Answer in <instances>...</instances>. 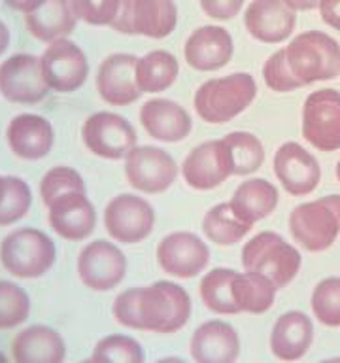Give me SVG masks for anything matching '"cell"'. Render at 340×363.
I'll return each mask as SVG.
<instances>
[{"label": "cell", "mask_w": 340, "mask_h": 363, "mask_svg": "<svg viewBox=\"0 0 340 363\" xmlns=\"http://www.w3.org/2000/svg\"><path fill=\"white\" fill-rule=\"evenodd\" d=\"M191 311V297L180 284L159 280L136 288V320L140 331L176 333L189 322Z\"/></svg>", "instance_id": "1"}, {"label": "cell", "mask_w": 340, "mask_h": 363, "mask_svg": "<svg viewBox=\"0 0 340 363\" xmlns=\"http://www.w3.org/2000/svg\"><path fill=\"white\" fill-rule=\"evenodd\" d=\"M257 96V84L251 74L234 72L206 79L198 85L193 106L198 118L210 125L229 123L246 112Z\"/></svg>", "instance_id": "2"}, {"label": "cell", "mask_w": 340, "mask_h": 363, "mask_svg": "<svg viewBox=\"0 0 340 363\" xmlns=\"http://www.w3.org/2000/svg\"><path fill=\"white\" fill-rule=\"evenodd\" d=\"M285 59L302 87L340 76V44L322 30L297 34L285 45Z\"/></svg>", "instance_id": "3"}, {"label": "cell", "mask_w": 340, "mask_h": 363, "mask_svg": "<svg viewBox=\"0 0 340 363\" xmlns=\"http://www.w3.org/2000/svg\"><path fill=\"white\" fill-rule=\"evenodd\" d=\"M244 271L259 272L271 280L276 289H283L293 282L302 265L300 252L282 235L263 231L249 238L242 248Z\"/></svg>", "instance_id": "4"}, {"label": "cell", "mask_w": 340, "mask_h": 363, "mask_svg": "<svg viewBox=\"0 0 340 363\" xmlns=\"http://www.w3.org/2000/svg\"><path fill=\"white\" fill-rule=\"evenodd\" d=\"M289 233L306 252H325L340 235V195L314 199L295 206L289 214Z\"/></svg>", "instance_id": "5"}, {"label": "cell", "mask_w": 340, "mask_h": 363, "mask_svg": "<svg viewBox=\"0 0 340 363\" xmlns=\"http://www.w3.org/2000/svg\"><path fill=\"white\" fill-rule=\"evenodd\" d=\"M0 259L17 278H38L55 263V244L44 231L17 229L2 240Z\"/></svg>", "instance_id": "6"}, {"label": "cell", "mask_w": 340, "mask_h": 363, "mask_svg": "<svg viewBox=\"0 0 340 363\" xmlns=\"http://www.w3.org/2000/svg\"><path fill=\"white\" fill-rule=\"evenodd\" d=\"M176 25L174 0H119L118 16L110 27L121 34L161 40L174 33Z\"/></svg>", "instance_id": "7"}, {"label": "cell", "mask_w": 340, "mask_h": 363, "mask_svg": "<svg viewBox=\"0 0 340 363\" xmlns=\"http://www.w3.org/2000/svg\"><path fill=\"white\" fill-rule=\"evenodd\" d=\"M302 136L319 152L340 150V91L317 89L306 96Z\"/></svg>", "instance_id": "8"}, {"label": "cell", "mask_w": 340, "mask_h": 363, "mask_svg": "<svg viewBox=\"0 0 340 363\" xmlns=\"http://www.w3.org/2000/svg\"><path fill=\"white\" fill-rule=\"evenodd\" d=\"M155 210L144 197L121 193L108 203L104 210V227L108 235L121 244H138L152 235Z\"/></svg>", "instance_id": "9"}, {"label": "cell", "mask_w": 340, "mask_h": 363, "mask_svg": "<svg viewBox=\"0 0 340 363\" xmlns=\"http://www.w3.org/2000/svg\"><path fill=\"white\" fill-rule=\"evenodd\" d=\"M125 176L138 191L157 195L174 184L178 164L163 147L136 146L125 157Z\"/></svg>", "instance_id": "10"}, {"label": "cell", "mask_w": 340, "mask_h": 363, "mask_svg": "<svg viewBox=\"0 0 340 363\" xmlns=\"http://www.w3.org/2000/svg\"><path fill=\"white\" fill-rule=\"evenodd\" d=\"M81 135L91 153L113 161L127 157L138 140L132 123L113 112H96L89 116Z\"/></svg>", "instance_id": "11"}, {"label": "cell", "mask_w": 340, "mask_h": 363, "mask_svg": "<svg viewBox=\"0 0 340 363\" xmlns=\"http://www.w3.org/2000/svg\"><path fill=\"white\" fill-rule=\"evenodd\" d=\"M42 74L47 87L57 93H72L85 84L89 76V62L78 44L61 38L51 42L40 57Z\"/></svg>", "instance_id": "12"}, {"label": "cell", "mask_w": 340, "mask_h": 363, "mask_svg": "<svg viewBox=\"0 0 340 363\" xmlns=\"http://www.w3.org/2000/svg\"><path fill=\"white\" fill-rule=\"evenodd\" d=\"M157 261L163 272L187 280L198 277L208 267L210 248L195 233L174 231L159 242Z\"/></svg>", "instance_id": "13"}, {"label": "cell", "mask_w": 340, "mask_h": 363, "mask_svg": "<svg viewBox=\"0 0 340 363\" xmlns=\"http://www.w3.org/2000/svg\"><path fill=\"white\" fill-rule=\"evenodd\" d=\"M78 274L87 288L110 291L123 282L127 274V257L113 242L93 240L79 252Z\"/></svg>", "instance_id": "14"}, {"label": "cell", "mask_w": 340, "mask_h": 363, "mask_svg": "<svg viewBox=\"0 0 340 363\" xmlns=\"http://www.w3.org/2000/svg\"><path fill=\"white\" fill-rule=\"evenodd\" d=\"M47 84L38 57L17 53L0 65V93L17 104H36L47 95Z\"/></svg>", "instance_id": "15"}, {"label": "cell", "mask_w": 340, "mask_h": 363, "mask_svg": "<svg viewBox=\"0 0 340 363\" xmlns=\"http://www.w3.org/2000/svg\"><path fill=\"white\" fill-rule=\"evenodd\" d=\"M274 174L289 195L305 197L322 182V167L314 153L297 142H283L274 153Z\"/></svg>", "instance_id": "16"}, {"label": "cell", "mask_w": 340, "mask_h": 363, "mask_svg": "<svg viewBox=\"0 0 340 363\" xmlns=\"http://www.w3.org/2000/svg\"><path fill=\"white\" fill-rule=\"evenodd\" d=\"M181 176L189 187L208 191L231 178V161L221 140H208L193 147L181 163Z\"/></svg>", "instance_id": "17"}, {"label": "cell", "mask_w": 340, "mask_h": 363, "mask_svg": "<svg viewBox=\"0 0 340 363\" xmlns=\"http://www.w3.org/2000/svg\"><path fill=\"white\" fill-rule=\"evenodd\" d=\"M244 25L251 38L263 44H282L297 27V11L283 0H251L244 11Z\"/></svg>", "instance_id": "18"}, {"label": "cell", "mask_w": 340, "mask_h": 363, "mask_svg": "<svg viewBox=\"0 0 340 363\" xmlns=\"http://www.w3.org/2000/svg\"><path fill=\"white\" fill-rule=\"evenodd\" d=\"M234 53L232 36L220 25H204L195 28L183 45L187 65L198 72H214L227 67Z\"/></svg>", "instance_id": "19"}, {"label": "cell", "mask_w": 340, "mask_h": 363, "mask_svg": "<svg viewBox=\"0 0 340 363\" xmlns=\"http://www.w3.org/2000/svg\"><path fill=\"white\" fill-rule=\"evenodd\" d=\"M136 61L132 53H112L98 67L96 89L108 104L129 106L140 99L142 91L136 84Z\"/></svg>", "instance_id": "20"}, {"label": "cell", "mask_w": 340, "mask_h": 363, "mask_svg": "<svg viewBox=\"0 0 340 363\" xmlns=\"http://www.w3.org/2000/svg\"><path fill=\"white\" fill-rule=\"evenodd\" d=\"M140 123L147 135L159 142L174 144L186 140L193 130V119L180 102L149 99L140 108Z\"/></svg>", "instance_id": "21"}, {"label": "cell", "mask_w": 340, "mask_h": 363, "mask_svg": "<svg viewBox=\"0 0 340 363\" xmlns=\"http://www.w3.org/2000/svg\"><path fill=\"white\" fill-rule=\"evenodd\" d=\"M189 350L195 363H237L240 337L231 323L208 320L195 329Z\"/></svg>", "instance_id": "22"}, {"label": "cell", "mask_w": 340, "mask_h": 363, "mask_svg": "<svg viewBox=\"0 0 340 363\" xmlns=\"http://www.w3.org/2000/svg\"><path fill=\"white\" fill-rule=\"evenodd\" d=\"M50 208V225L67 240H84L95 231L96 212L87 193H67L55 199Z\"/></svg>", "instance_id": "23"}, {"label": "cell", "mask_w": 340, "mask_h": 363, "mask_svg": "<svg viewBox=\"0 0 340 363\" xmlns=\"http://www.w3.org/2000/svg\"><path fill=\"white\" fill-rule=\"evenodd\" d=\"M314 342V323L300 311H288L278 318L271 331V350L280 362H299Z\"/></svg>", "instance_id": "24"}, {"label": "cell", "mask_w": 340, "mask_h": 363, "mask_svg": "<svg viewBox=\"0 0 340 363\" xmlns=\"http://www.w3.org/2000/svg\"><path fill=\"white\" fill-rule=\"evenodd\" d=\"M8 144L17 157L36 161L45 157L53 147L55 133L45 118L36 113H19L8 125Z\"/></svg>", "instance_id": "25"}, {"label": "cell", "mask_w": 340, "mask_h": 363, "mask_svg": "<svg viewBox=\"0 0 340 363\" xmlns=\"http://www.w3.org/2000/svg\"><path fill=\"white\" fill-rule=\"evenodd\" d=\"M11 352L16 363H62L67 356V345L55 329L30 325L17 333Z\"/></svg>", "instance_id": "26"}, {"label": "cell", "mask_w": 340, "mask_h": 363, "mask_svg": "<svg viewBox=\"0 0 340 363\" xmlns=\"http://www.w3.org/2000/svg\"><path fill=\"white\" fill-rule=\"evenodd\" d=\"M278 203H280V193L276 186L265 178H249L242 182L229 201L232 212L251 227L257 221L268 218L276 210Z\"/></svg>", "instance_id": "27"}, {"label": "cell", "mask_w": 340, "mask_h": 363, "mask_svg": "<svg viewBox=\"0 0 340 363\" xmlns=\"http://www.w3.org/2000/svg\"><path fill=\"white\" fill-rule=\"evenodd\" d=\"M78 16L74 11L72 0H45L38 10L25 17L28 33L40 42H55L67 38L76 28Z\"/></svg>", "instance_id": "28"}, {"label": "cell", "mask_w": 340, "mask_h": 363, "mask_svg": "<svg viewBox=\"0 0 340 363\" xmlns=\"http://www.w3.org/2000/svg\"><path fill=\"white\" fill-rule=\"evenodd\" d=\"M180 62L170 51L153 50L136 61V84L142 93H163L176 84Z\"/></svg>", "instance_id": "29"}, {"label": "cell", "mask_w": 340, "mask_h": 363, "mask_svg": "<svg viewBox=\"0 0 340 363\" xmlns=\"http://www.w3.org/2000/svg\"><path fill=\"white\" fill-rule=\"evenodd\" d=\"M276 286L259 272H234L232 278V299L238 312L263 314L274 305Z\"/></svg>", "instance_id": "30"}, {"label": "cell", "mask_w": 340, "mask_h": 363, "mask_svg": "<svg viewBox=\"0 0 340 363\" xmlns=\"http://www.w3.org/2000/svg\"><path fill=\"white\" fill-rule=\"evenodd\" d=\"M231 161L232 176L254 174L265 163V146L263 142L246 130H234L221 138Z\"/></svg>", "instance_id": "31"}, {"label": "cell", "mask_w": 340, "mask_h": 363, "mask_svg": "<svg viewBox=\"0 0 340 363\" xmlns=\"http://www.w3.org/2000/svg\"><path fill=\"white\" fill-rule=\"evenodd\" d=\"M203 231L210 242L217 244V246H234L246 238V235L251 231V225L244 223L232 212L231 204L220 203L204 214Z\"/></svg>", "instance_id": "32"}, {"label": "cell", "mask_w": 340, "mask_h": 363, "mask_svg": "<svg viewBox=\"0 0 340 363\" xmlns=\"http://www.w3.org/2000/svg\"><path fill=\"white\" fill-rule=\"evenodd\" d=\"M234 269L217 267L204 274L198 286L200 299L215 314H238L234 299H232V278Z\"/></svg>", "instance_id": "33"}, {"label": "cell", "mask_w": 340, "mask_h": 363, "mask_svg": "<svg viewBox=\"0 0 340 363\" xmlns=\"http://www.w3.org/2000/svg\"><path fill=\"white\" fill-rule=\"evenodd\" d=\"M33 203L27 182L17 176H0V225H10L25 218Z\"/></svg>", "instance_id": "34"}, {"label": "cell", "mask_w": 340, "mask_h": 363, "mask_svg": "<svg viewBox=\"0 0 340 363\" xmlns=\"http://www.w3.org/2000/svg\"><path fill=\"white\" fill-rule=\"evenodd\" d=\"M93 363H144L146 354L136 339L129 335H108L96 342Z\"/></svg>", "instance_id": "35"}, {"label": "cell", "mask_w": 340, "mask_h": 363, "mask_svg": "<svg viewBox=\"0 0 340 363\" xmlns=\"http://www.w3.org/2000/svg\"><path fill=\"white\" fill-rule=\"evenodd\" d=\"M312 312L327 328H340V277L323 278L312 291Z\"/></svg>", "instance_id": "36"}, {"label": "cell", "mask_w": 340, "mask_h": 363, "mask_svg": "<svg viewBox=\"0 0 340 363\" xmlns=\"http://www.w3.org/2000/svg\"><path fill=\"white\" fill-rule=\"evenodd\" d=\"M30 301L27 291L13 282L0 280V329L21 325L28 318Z\"/></svg>", "instance_id": "37"}, {"label": "cell", "mask_w": 340, "mask_h": 363, "mask_svg": "<svg viewBox=\"0 0 340 363\" xmlns=\"http://www.w3.org/2000/svg\"><path fill=\"white\" fill-rule=\"evenodd\" d=\"M67 193H87L85 189L84 178L79 176L78 170L70 169V167H55V169L47 170L40 182V195L44 204L50 206L55 199Z\"/></svg>", "instance_id": "38"}, {"label": "cell", "mask_w": 340, "mask_h": 363, "mask_svg": "<svg viewBox=\"0 0 340 363\" xmlns=\"http://www.w3.org/2000/svg\"><path fill=\"white\" fill-rule=\"evenodd\" d=\"M263 78H265V84L276 93H289V91L302 87L289 68L288 59H285V48H280L266 59L263 65Z\"/></svg>", "instance_id": "39"}, {"label": "cell", "mask_w": 340, "mask_h": 363, "mask_svg": "<svg viewBox=\"0 0 340 363\" xmlns=\"http://www.w3.org/2000/svg\"><path fill=\"white\" fill-rule=\"evenodd\" d=\"M78 19L93 27H110L118 16L119 0H72Z\"/></svg>", "instance_id": "40"}, {"label": "cell", "mask_w": 340, "mask_h": 363, "mask_svg": "<svg viewBox=\"0 0 340 363\" xmlns=\"http://www.w3.org/2000/svg\"><path fill=\"white\" fill-rule=\"evenodd\" d=\"M246 0H198L200 10L215 21H229L237 17Z\"/></svg>", "instance_id": "41"}, {"label": "cell", "mask_w": 340, "mask_h": 363, "mask_svg": "<svg viewBox=\"0 0 340 363\" xmlns=\"http://www.w3.org/2000/svg\"><path fill=\"white\" fill-rule=\"evenodd\" d=\"M317 10L323 23L340 33V0H322Z\"/></svg>", "instance_id": "42"}, {"label": "cell", "mask_w": 340, "mask_h": 363, "mask_svg": "<svg viewBox=\"0 0 340 363\" xmlns=\"http://www.w3.org/2000/svg\"><path fill=\"white\" fill-rule=\"evenodd\" d=\"M4 2L10 6L11 10L23 11V13H30V11L38 10L45 0H4Z\"/></svg>", "instance_id": "43"}, {"label": "cell", "mask_w": 340, "mask_h": 363, "mask_svg": "<svg viewBox=\"0 0 340 363\" xmlns=\"http://www.w3.org/2000/svg\"><path fill=\"white\" fill-rule=\"evenodd\" d=\"M293 11H308L319 8L322 0H283Z\"/></svg>", "instance_id": "44"}, {"label": "cell", "mask_w": 340, "mask_h": 363, "mask_svg": "<svg viewBox=\"0 0 340 363\" xmlns=\"http://www.w3.org/2000/svg\"><path fill=\"white\" fill-rule=\"evenodd\" d=\"M8 45H10V30L4 23L0 21V55L8 50Z\"/></svg>", "instance_id": "45"}, {"label": "cell", "mask_w": 340, "mask_h": 363, "mask_svg": "<svg viewBox=\"0 0 340 363\" xmlns=\"http://www.w3.org/2000/svg\"><path fill=\"white\" fill-rule=\"evenodd\" d=\"M155 363H187V362H186V359H181V357L166 356V357H161V359H157Z\"/></svg>", "instance_id": "46"}, {"label": "cell", "mask_w": 340, "mask_h": 363, "mask_svg": "<svg viewBox=\"0 0 340 363\" xmlns=\"http://www.w3.org/2000/svg\"><path fill=\"white\" fill-rule=\"evenodd\" d=\"M319 363H340V356L327 357V359H323V362H319Z\"/></svg>", "instance_id": "47"}, {"label": "cell", "mask_w": 340, "mask_h": 363, "mask_svg": "<svg viewBox=\"0 0 340 363\" xmlns=\"http://www.w3.org/2000/svg\"><path fill=\"white\" fill-rule=\"evenodd\" d=\"M334 174H336V180L340 182V161L336 163V169H334Z\"/></svg>", "instance_id": "48"}, {"label": "cell", "mask_w": 340, "mask_h": 363, "mask_svg": "<svg viewBox=\"0 0 340 363\" xmlns=\"http://www.w3.org/2000/svg\"><path fill=\"white\" fill-rule=\"evenodd\" d=\"M0 363H8V357H6L2 352H0Z\"/></svg>", "instance_id": "49"}, {"label": "cell", "mask_w": 340, "mask_h": 363, "mask_svg": "<svg viewBox=\"0 0 340 363\" xmlns=\"http://www.w3.org/2000/svg\"><path fill=\"white\" fill-rule=\"evenodd\" d=\"M81 363H93V362H91V359H85V362H81Z\"/></svg>", "instance_id": "50"}]
</instances>
